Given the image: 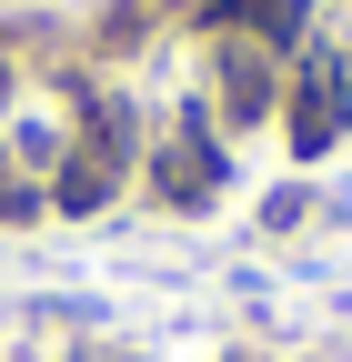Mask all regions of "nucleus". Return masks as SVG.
<instances>
[{
  "instance_id": "obj_1",
  "label": "nucleus",
  "mask_w": 352,
  "mask_h": 362,
  "mask_svg": "<svg viewBox=\"0 0 352 362\" xmlns=\"http://www.w3.org/2000/svg\"><path fill=\"white\" fill-rule=\"evenodd\" d=\"M232 111H262V61H232Z\"/></svg>"
}]
</instances>
